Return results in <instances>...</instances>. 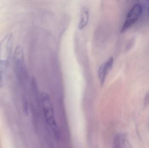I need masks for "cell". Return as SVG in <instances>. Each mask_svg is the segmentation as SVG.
Masks as SVG:
<instances>
[{
  "label": "cell",
  "instance_id": "1",
  "mask_svg": "<svg viewBox=\"0 0 149 148\" xmlns=\"http://www.w3.org/2000/svg\"><path fill=\"white\" fill-rule=\"evenodd\" d=\"M13 41L12 33L5 35L0 42V87H3L4 75L9 63Z\"/></svg>",
  "mask_w": 149,
  "mask_h": 148
},
{
  "label": "cell",
  "instance_id": "2",
  "mask_svg": "<svg viewBox=\"0 0 149 148\" xmlns=\"http://www.w3.org/2000/svg\"><path fill=\"white\" fill-rule=\"evenodd\" d=\"M42 107L46 122L50 127L56 137L59 136V129L55 118L54 109L49 96L43 93L41 95Z\"/></svg>",
  "mask_w": 149,
  "mask_h": 148
},
{
  "label": "cell",
  "instance_id": "3",
  "mask_svg": "<svg viewBox=\"0 0 149 148\" xmlns=\"http://www.w3.org/2000/svg\"><path fill=\"white\" fill-rule=\"evenodd\" d=\"M14 63L15 71L17 80L18 81L22 83L26 78V69L23 50L20 46L17 47L15 50Z\"/></svg>",
  "mask_w": 149,
  "mask_h": 148
},
{
  "label": "cell",
  "instance_id": "4",
  "mask_svg": "<svg viewBox=\"0 0 149 148\" xmlns=\"http://www.w3.org/2000/svg\"><path fill=\"white\" fill-rule=\"evenodd\" d=\"M142 12L141 6L138 4L135 5L128 13L126 21L121 29V32H125L134 24L141 16Z\"/></svg>",
  "mask_w": 149,
  "mask_h": 148
},
{
  "label": "cell",
  "instance_id": "5",
  "mask_svg": "<svg viewBox=\"0 0 149 148\" xmlns=\"http://www.w3.org/2000/svg\"><path fill=\"white\" fill-rule=\"evenodd\" d=\"M113 62V58L111 57L103 63L99 68L98 71V76L100 83L102 85H103L106 77L112 69Z\"/></svg>",
  "mask_w": 149,
  "mask_h": 148
},
{
  "label": "cell",
  "instance_id": "6",
  "mask_svg": "<svg viewBox=\"0 0 149 148\" xmlns=\"http://www.w3.org/2000/svg\"><path fill=\"white\" fill-rule=\"evenodd\" d=\"M89 11L86 7H83L81 10L79 22L78 24V28L82 30L86 27L89 21Z\"/></svg>",
  "mask_w": 149,
  "mask_h": 148
},
{
  "label": "cell",
  "instance_id": "7",
  "mask_svg": "<svg viewBox=\"0 0 149 148\" xmlns=\"http://www.w3.org/2000/svg\"><path fill=\"white\" fill-rule=\"evenodd\" d=\"M113 148H121V136L120 135H117L115 137L113 141Z\"/></svg>",
  "mask_w": 149,
  "mask_h": 148
},
{
  "label": "cell",
  "instance_id": "8",
  "mask_svg": "<svg viewBox=\"0 0 149 148\" xmlns=\"http://www.w3.org/2000/svg\"><path fill=\"white\" fill-rule=\"evenodd\" d=\"M149 104V91L147 93L144 99V105L147 106Z\"/></svg>",
  "mask_w": 149,
  "mask_h": 148
},
{
  "label": "cell",
  "instance_id": "9",
  "mask_svg": "<svg viewBox=\"0 0 149 148\" xmlns=\"http://www.w3.org/2000/svg\"></svg>",
  "mask_w": 149,
  "mask_h": 148
}]
</instances>
